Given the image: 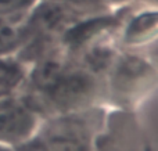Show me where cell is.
I'll return each mask as SVG.
<instances>
[{"label":"cell","mask_w":158,"mask_h":151,"mask_svg":"<svg viewBox=\"0 0 158 151\" xmlns=\"http://www.w3.org/2000/svg\"><path fill=\"white\" fill-rule=\"evenodd\" d=\"M108 2H110V4L117 10L118 7L126 6V4H129V3H136V0H108Z\"/></svg>","instance_id":"cell-8"},{"label":"cell","mask_w":158,"mask_h":151,"mask_svg":"<svg viewBox=\"0 0 158 151\" xmlns=\"http://www.w3.org/2000/svg\"><path fill=\"white\" fill-rule=\"evenodd\" d=\"M39 0H0V17L25 19Z\"/></svg>","instance_id":"cell-7"},{"label":"cell","mask_w":158,"mask_h":151,"mask_svg":"<svg viewBox=\"0 0 158 151\" xmlns=\"http://www.w3.org/2000/svg\"><path fill=\"white\" fill-rule=\"evenodd\" d=\"M28 64L18 55L0 57V100L21 93L27 85Z\"/></svg>","instance_id":"cell-3"},{"label":"cell","mask_w":158,"mask_h":151,"mask_svg":"<svg viewBox=\"0 0 158 151\" xmlns=\"http://www.w3.org/2000/svg\"><path fill=\"white\" fill-rule=\"evenodd\" d=\"M44 114L25 92L0 100V147L15 149L38 135Z\"/></svg>","instance_id":"cell-2"},{"label":"cell","mask_w":158,"mask_h":151,"mask_svg":"<svg viewBox=\"0 0 158 151\" xmlns=\"http://www.w3.org/2000/svg\"><path fill=\"white\" fill-rule=\"evenodd\" d=\"M98 112L93 105L46 116L38 137L47 151H94Z\"/></svg>","instance_id":"cell-1"},{"label":"cell","mask_w":158,"mask_h":151,"mask_svg":"<svg viewBox=\"0 0 158 151\" xmlns=\"http://www.w3.org/2000/svg\"><path fill=\"white\" fill-rule=\"evenodd\" d=\"M25 19L0 17V57L18 55L27 42Z\"/></svg>","instance_id":"cell-4"},{"label":"cell","mask_w":158,"mask_h":151,"mask_svg":"<svg viewBox=\"0 0 158 151\" xmlns=\"http://www.w3.org/2000/svg\"><path fill=\"white\" fill-rule=\"evenodd\" d=\"M157 24L156 8L146 7L139 14H135L126 25H123V40L128 44H140L148 40V35L154 36Z\"/></svg>","instance_id":"cell-5"},{"label":"cell","mask_w":158,"mask_h":151,"mask_svg":"<svg viewBox=\"0 0 158 151\" xmlns=\"http://www.w3.org/2000/svg\"><path fill=\"white\" fill-rule=\"evenodd\" d=\"M85 17H97L114 13L115 8L108 0H57Z\"/></svg>","instance_id":"cell-6"}]
</instances>
